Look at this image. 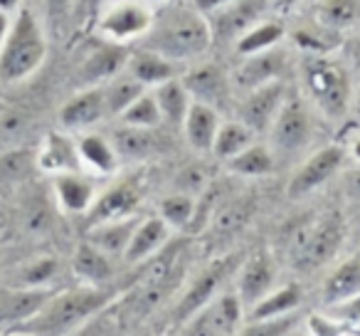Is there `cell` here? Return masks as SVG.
<instances>
[{
  "label": "cell",
  "instance_id": "29",
  "mask_svg": "<svg viewBox=\"0 0 360 336\" xmlns=\"http://www.w3.org/2000/svg\"><path fill=\"white\" fill-rule=\"evenodd\" d=\"M360 18V0H323L316 11V23L330 32L348 30Z\"/></svg>",
  "mask_w": 360,
  "mask_h": 336
},
{
  "label": "cell",
  "instance_id": "46",
  "mask_svg": "<svg viewBox=\"0 0 360 336\" xmlns=\"http://www.w3.org/2000/svg\"><path fill=\"white\" fill-rule=\"evenodd\" d=\"M18 6H20V0H0V11H3V13L15 11Z\"/></svg>",
  "mask_w": 360,
  "mask_h": 336
},
{
  "label": "cell",
  "instance_id": "30",
  "mask_svg": "<svg viewBox=\"0 0 360 336\" xmlns=\"http://www.w3.org/2000/svg\"><path fill=\"white\" fill-rule=\"evenodd\" d=\"M255 144V131L247 129L242 121H227V124H220L215 136V144H212V154L217 158H235L237 154H242L245 149Z\"/></svg>",
  "mask_w": 360,
  "mask_h": 336
},
{
  "label": "cell",
  "instance_id": "22",
  "mask_svg": "<svg viewBox=\"0 0 360 336\" xmlns=\"http://www.w3.org/2000/svg\"><path fill=\"white\" fill-rule=\"evenodd\" d=\"M139 220L136 218H124V220H111V223H99L91 225L89 230V242L94 247H99L104 255H124L129 240L134 235Z\"/></svg>",
  "mask_w": 360,
  "mask_h": 336
},
{
  "label": "cell",
  "instance_id": "11",
  "mask_svg": "<svg viewBox=\"0 0 360 336\" xmlns=\"http://www.w3.org/2000/svg\"><path fill=\"white\" fill-rule=\"evenodd\" d=\"M262 11H264V0H232L225 8L212 13V37H240L242 32H247L262 20Z\"/></svg>",
  "mask_w": 360,
  "mask_h": 336
},
{
  "label": "cell",
  "instance_id": "38",
  "mask_svg": "<svg viewBox=\"0 0 360 336\" xmlns=\"http://www.w3.org/2000/svg\"><path fill=\"white\" fill-rule=\"evenodd\" d=\"M195 216V201L188 193H173L160 203V218L168 228H186Z\"/></svg>",
  "mask_w": 360,
  "mask_h": 336
},
{
  "label": "cell",
  "instance_id": "32",
  "mask_svg": "<svg viewBox=\"0 0 360 336\" xmlns=\"http://www.w3.org/2000/svg\"><path fill=\"white\" fill-rule=\"evenodd\" d=\"M146 92V87L141 82H136L131 75L116 77L111 80L109 87H104V101H106V114L121 116L141 94Z\"/></svg>",
  "mask_w": 360,
  "mask_h": 336
},
{
  "label": "cell",
  "instance_id": "20",
  "mask_svg": "<svg viewBox=\"0 0 360 336\" xmlns=\"http://www.w3.org/2000/svg\"><path fill=\"white\" fill-rule=\"evenodd\" d=\"M170 228L165 225L163 218H148V220L139 223L129 240V247H126V260L129 262H141L146 257H150L153 252H158L160 247L168 240Z\"/></svg>",
  "mask_w": 360,
  "mask_h": 336
},
{
  "label": "cell",
  "instance_id": "43",
  "mask_svg": "<svg viewBox=\"0 0 360 336\" xmlns=\"http://www.w3.org/2000/svg\"><path fill=\"white\" fill-rule=\"evenodd\" d=\"M72 8H75V0H45V11L47 18L55 27L65 25V20L70 18Z\"/></svg>",
  "mask_w": 360,
  "mask_h": 336
},
{
  "label": "cell",
  "instance_id": "3",
  "mask_svg": "<svg viewBox=\"0 0 360 336\" xmlns=\"http://www.w3.org/2000/svg\"><path fill=\"white\" fill-rule=\"evenodd\" d=\"M106 301H109V294L101 290H72L55 297V299L50 297L35 316L22 321V326H25V331H32V334L67 336L82 321L89 319L94 311H99Z\"/></svg>",
  "mask_w": 360,
  "mask_h": 336
},
{
  "label": "cell",
  "instance_id": "31",
  "mask_svg": "<svg viewBox=\"0 0 360 336\" xmlns=\"http://www.w3.org/2000/svg\"><path fill=\"white\" fill-rule=\"evenodd\" d=\"M77 154H79L82 161H86V163L99 173L114 171L116 163H119V156H116L111 141L96 134H86L84 139L79 141V146H77Z\"/></svg>",
  "mask_w": 360,
  "mask_h": 336
},
{
  "label": "cell",
  "instance_id": "12",
  "mask_svg": "<svg viewBox=\"0 0 360 336\" xmlns=\"http://www.w3.org/2000/svg\"><path fill=\"white\" fill-rule=\"evenodd\" d=\"M139 201H141V191L134 181L116 183L114 188H109V191L91 206L89 223L91 225H99V223L134 218V211H136V206H139Z\"/></svg>",
  "mask_w": 360,
  "mask_h": 336
},
{
  "label": "cell",
  "instance_id": "42",
  "mask_svg": "<svg viewBox=\"0 0 360 336\" xmlns=\"http://www.w3.org/2000/svg\"><path fill=\"white\" fill-rule=\"evenodd\" d=\"M207 183L205 173L200 171V168H188V171H183L178 176V193H188V196H193V193L202 191Z\"/></svg>",
  "mask_w": 360,
  "mask_h": 336
},
{
  "label": "cell",
  "instance_id": "14",
  "mask_svg": "<svg viewBox=\"0 0 360 336\" xmlns=\"http://www.w3.org/2000/svg\"><path fill=\"white\" fill-rule=\"evenodd\" d=\"M183 87L188 89L193 101H200V104H207L212 109L227 99V77L215 65H202L188 72V77L183 80Z\"/></svg>",
  "mask_w": 360,
  "mask_h": 336
},
{
  "label": "cell",
  "instance_id": "2",
  "mask_svg": "<svg viewBox=\"0 0 360 336\" xmlns=\"http://www.w3.org/2000/svg\"><path fill=\"white\" fill-rule=\"evenodd\" d=\"M47 40L40 20L30 8H20L0 47V80L20 82L45 62Z\"/></svg>",
  "mask_w": 360,
  "mask_h": 336
},
{
  "label": "cell",
  "instance_id": "34",
  "mask_svg": "<svg viewBox=\"0 0 360 336\" xmlns=\"http://www.w3.org/2000/svg\"><path fill=\"white\" fill-rule=\"evenodd\" d=\"M50 299L45 290H22V292H13L11 297L3 304V314L8 316L11 321H27L30 316H35L37 311L45 306V301Z\"/></svg>",
  "mask_w": 360,
  "mask_h": 336
},
{
  "label": "cell",
  "instance_id": "24",
  "mask_svg": "<svg viewBox=\"0 0 360 336\" xmlns=\"http://www.w3.org/2000/svg\"><path fill=\"white\" fill-rule=\"evenodd\" d=\"M153 99H155V104H158L163 121H168V124H183V119H186L188 109H191V101H193L188 89L183 87V82H178V80H168L155 87Z\"/></svg>",
  "mask_w": 360,
  "mask_h": 336
},
{
  "label": "cell",
  "instance_id": "21",
  "mask_svg": "<svg viewBox=\"0 0 360 336\" xmlns=\"http://www.w3.org/2000/svg\"><path fill=\"white\" fill-rule=\"evenodd\" d=\"M225 267H227L225 262H220V265L205 270L195 282H193V287L186 292L183 301H180L178 309H175V319L183 321V319H188V316L195 314V311H200L202 306H207V301L212 299L217 285H220L222 275H225Z\"/></svg>",
  "mask_w": 360,
  "mask_h": 336
},
{
  "label": "cell",
  "instance_id": "49",
  "mask_svg": "<svg viewBox=\"0 0 360 336\" xmlns=\"http://www.w3.org/2000/svg\"><path fill=\"white\" fill-rule=\"evenodd\" d=\"M355 111H358V116H360V97H358V101H355Z\"/></svg>",
  "mask_w": 360,
  "mask_h": 336
},
{
  "label": "cell",
  "instance_id": "47",
  "mask_svg": "<svg viewBox=\"0 0 360 336\" xmlns=\"http://www.w3.org/2000/svg\"><path fill=\"white\" fill-rule=\"evenodd\" d=\"M353 154H355V158H358V161H360V139H358V141H355V146H353Z\"/></svg>",
  "mask_w": 360,
  "mask_h": 336
},
{
  "label": "cell",
  "instance_id": "39",
  "mask_svg": "<svg viewBox=\"0 0 360 336\" xmlns=\"http://www.w3.org/2000/svg\"><path fill=\"white\" fill-rule=\"evenodd\" d=\"M57 272V262L52 257H45V260H37V262H30L27 267H22V275L18 277L22 287L27 290H40L45 282H50Z\"/></svg>",
  "mask_w": 360,
  "mask_h": 336
},
{
  "label": "cell",
  "instance_id": "37",
  "mask_svg": "<svg viewBox=\"0 0 360 336\" xmlns=\"http://www.w3.org/2000/svg\"><path fill=\"white\" fill-rule=\"evenodd\" d=\"M121 121H124L126 126H136V129H155V126L163 121V116H160V109H158V104H155L153 94L143 92V94L121 114Z\"/></svg>",
  "mask_w": 360,
  "mask_h": 336
},
{
  "label": "cell",
  "instance_id": "33",
  "mask_svg": "<svg viewBox=\"0 0 360 336\" xmlns=\"http://www.w3.org/2000/svg\"><path fill=\"white\" fill-rule=\"evenodd\" d=\"M230 163V171H235L237 176H266L274 168V156L266 146L262 144H252L250 149H245L242 154H237L235 158L227 161Z\"/></svg>",
  "mask_w": 360,
  "mask_h": 336
},
{
  "label": "cell",
  "instance_id": "15",
  "mask_svg": "<svg viewBox=\"0 0 360 336\" xmlns=\"http://www.w3.org/2000/svg\"><path fill=\"white\" fill-rule=\"evenodd\" d=\"M104 116H106V101L101 87L77 94L60 111V119L67 129H86V126H94Z\"/></svg>",
  "mask_w": 360,
  "mask_h": 336
},
{
  "label": "cell",
  "instance_id": "19",
  "mask_svg": "<svg viewBox=\"0 0 360 336\" xmlns=\"http://www.w3.org/2000/svg\"><path fill=\"white\" fill-rule=\"evenodd\" d=\"M129 75L143 87H158L168 80H175V62L143 47L129 57Z\"/></svg>",
  "mask_w": 360,
  "mask_h": 336
},
{
  "label": "cell",
  "instance_id": "4",
  "mask_svg": "<svg viewBox=\"0 0 360 336\" xmlns=\"http://www.w3.org/2000/svg\"><path fill=\"white\" fill-rule=\"evenodd\" d=\"M306 89L326 116L340 119L350 106V80L340 65L326 55H311L304 62Z\"/></svg>",
  "mask_w": 360,
  "mask_h": 336
},
{
  "label": "cell",
  "instance_id": "7",
  "mask_svg": "<svg viewBox=\"0 0 360 336\" xmlns=\"http://www.w3.org/2000/svg\"><path fill=\"white\" fill-rule=\"evenodd\" d=\"M271 144L281 154H296L301 151L314 136V121L311 114L299 99H286L281 104L276 119L269 126Z\"/></svg>",
  "mask_w": 360,
  "mask_h": 336
},
{
  "label": "cell",
  "instance_id": "6",
  "mask_svg": "<svg viewBox=\"0 0 360 336\" xmlns=\"http://www.w3.org/2000/svg\"><path fill=\"white\" fill-rule=\"evenodd\" d=\"M155 11L148 6V0H119L104 13L99 23L101 35L109 42H131L143 37L153 25Z\"/></svg>",
  "mask_w": 360,
  "mask_h": 336
},
{
  "label": "cell",
  "instance_id": "28",
  "mask_svg": "<svg viewBox=\"0 0 360 336\" xmlns=\"http://www.w3.org/2000/svg\"><path fill=\"white\" fill-rule=\"evenodd\" d=\"M281 37H284V27H281L279 23L259 20L257 25H252L250 30L237 37V52H240L242 57L259 55V52L274 50Z\"/></svg>",
  "mask_w": 360,
  "mask_h": 336
},
{
  "label": "cell",
  "instance_id": "16",
  "mask_svg": "<svg viewBox=\"0 0 360 336\" xmlns=\"http://www.w3.org/2000/svg\"><path fill=\"white\" fill-rule=\"evenodd\" d=\"M183 129H186L188 144L195 151H212L217 129H220L217 109L200 104V101H191V109H188L186 119H183Z\"/></svg>",
  "mask_w": 360,
  "mask_h": 336
},
{
  "label": "cell",
  "instance_id": "44",
  "mask_svg": "<svg viewBox=\"0 0 360 336\" xmlns=\"http://www.w3.org/2000/svg\"><path fill=\"white\" fill-rule=\"evenodd\" d=\"M227 3H232V0H193V6H195L202 15H212V13H217L220 8H225Z\"/></svg>",
  "mask_w": 360,
  "mask_h": 336
},
{
  "label": "cell",
  "instance_id": "10",
  "mask_svg": "<svg viewBox=\"0 0 360 336\" xmlns=\"http://www.w3.org/2000/svg\"><path fill=\"white\" fill-rule=\"evenodd\" d=\"M240 299L232 294L220 297L212 304L202 306L193 319L191 329L183 336H232L237 321H240Z\"/></svg>",
  "mask_w": 360,
  "mask_h": 336
},
{
  "label": "cell",
  "instance_id": "23",
  "mask_svg": "<svg viewBox=\"0 0 360 336\" xmlns=\"http://www.w3.org/2000/svg\"><path fill=\"white\" fill-rule=\"evenodd\" d=\"M116 156L124 161H143L155 154V136L153 129H136V126H121L111 136Z\"/></svg>",
  "mask_w": 360,
  "mask_h": 336
},
{
  "label": "cell",
  "instance_id": "26",
  "mask_svg": "<svg viewBox=\"0 0 360 336\" xmlns=\"http://www.w3.org/2000/svg\"><path fill=\"white\" fill-rule=\"evenodd\" d=\"M360 294V252L338 267L326 282V301H345Z\"/></svg>",
  "mask_w": 360,
  "mask_h": 336
},
{
  "label": "cell",
  "instance_id": "17",
  "mask_svg": "<svg viewBox=\"0 0 360 336\" xmlns=\"http://www.w3.org/2000/svg\"><path fill=\"white\" fill-rule=\"evenodd\" d=\"M124 65H129V52L124 45L119 42H109L99 45L89 57L84 60L82 67V80L86 82H104V80H114Z\"/></svg>",
  "mask_w": 360,
  "mask_h": 336
},
{
  "label": "cell",
  "instance_id": "36",
  "mask_svg": "<svg viewBox=\"0 0 360 336\" xmlns=\"http://www.w3.org/2000/svg\"><path fill=\"white\" fill-rule=\"evenodd\" d=\"M77 161H79V154L65 136H50L45 154H42V166L45 168L60 173H75L77 166H79Z\"/></svg>",
  "mask_w": 360,
  "mask_h": 336
},
{
  "label": "cell",
  "instance_id": "5",
  "mask_svg": "<svg viewBox=\"0 0 360 336\" xmlns=\"http://www.w3.org/2000/svg\"><path fill=\"white\" fill-rule=\"evenodd\" d=\"M340 223L338 218H321V220L304 225L291 240V260L299 270L311 272L328 262L340 245Z\"/></svg>",
  "mask_w": 360,
  "mask_h": 336
},
{
  "label": "cell",
  "instance_id": "48",
  "mask_svg": "<svg viewBox=\"0 0 360 336\" xmlns=\"http://www.w3.org/2000/svg\"><path fill=\"white\" fill-rule=\"evenodd\" d=\"M294 3H299V0H281V6H294Z\"/></svg>",
  "mask_w": 360,
  "mask_h": 336
},
{
  "label": "cell",
  "instance_id": "25",
  "mask_svg": "<svg viewBox=\"0 0 360 336\" xmlns=\"http://www.w3.org/2000/svg\"><path fill=\"white\" fill-rule=\"evenodd\" d=\"M55 191L60 203L72 213H84L91 208L94 201V188L86 178L77 176V173H60L55 178Z\"/></svg>",
  "mask_w": 360,
  "mask_h": 336
},
{
  "label": "cell",
  "instance_id": "18",
  "mask_svg": "<svg viewBox=\"0 0 360 336\" xmlns=\"http://www.w3.org/2000/svg\"><path fill=\"white\" fill-rule=\"evenodd\" d=\"M274 285V267L271 260L259 252V255H252L247 260V265L242 267L240 277V299H245L247 304H257L259 299H264V294Z\"/></svg>",
  "mask_w": 360,
  "mask_h": 336
},
{
  "label": "cell",
  "instance_id": "8",
  "mask_svg": "<svg viewBox=\"0 0 360 336\" xmlns=\"http://www.w3.org/2000/svg\"><path fill=\"white\" fill-rule=\"evenodd\" d=\"M284 94L286 92L279 80L247 92V97L242 99V106H240V121L247 126V129L255 131V134L269 131L271 121L276 119L281 104L286 101Z\"/></svg>",
  "mask_w": 360,
  "mask_h": 336
},
{
  "label": "cell",
  "instance_id": "40",
  "mask_svg": "<svg viewBox=\"0 0 360 336\" xmlns=\"http://www.w3.org/2000/svg\"><path fill=\"white\" fill-rule=\"evenodd\" d=\"M250 213H252V203H245V201H237V203H230V206L220 208L215 216V230L217 232L237 230V228L247 223Z\"/></svg>",
  "mask_w": 360,
  "mask_h": 336
},
{
  "label": "cell",
  "instance_id": "35",
  "mask_svg": "<svg viewBox=\"0 0 360 336\" xmlns=\"http://www.w3.org/2000/svg\"><path fill=\"white\" fill-rule=\"evenodd\" d=\"M301 294L299 287L289 285L279 292H271L269 297L259 299L255 304V311H252V321H262V319H274V316H284L286 311H291L296 304H299Z\"/></svg>",
  "mask_w": 360,
  "mask_h": 336
},
{
  "label": "cell",
  "instance_id": "9",
  "mask_svg": "<svg viewBox=\"0 0 360 336\" xmlns=\"http://www.w3.org/2000/svg\"><path fill=\"white\" fill-rule=\"evenodd\" d=\"M340 163H343V149L340 146H326V149L316 151L299 171L294 173V178L289 183V196L301 198L306 193L316 191V188L323 186L338 171Z\"/></svg>",
  "mask_w": 360,
  "mask_h": 336
},
{
  "label": "cell",
  "instance_id": "13",
  "mask_svg": "<svg viewBox=\"0 0 360 336\" xmlns=\"http://www.w3.org/2000/svg\"><path fill=\"white\" fill-rule=\"evenodd\" d=\"M281 67H284V55L276 50H266V52H259V55H247L245 60H242V65L232 72V82H235L240 89L252 92V89H257V87L279 80Z\"/></svg>",
  "mask_w": 360,
  "mask_h": 336
},
{
  "label": "cell",
  "instance_id": "45",
  "mask_svg": "<svg viewBox=\"0 0 360 336\" xmlns=\"http://www.w3.org/2000/svg\"><path fill=\"white\" fill-rule=\"evenodd\" d=\"M8 30H11V18H8V13L0 11V47H3V42H6Z\"/></svg>",
  "mask_w": 360,
  "mask_h": 336
},
{
  "label": "cell",
  "instance_id": "27",
  "mask_svg": "<svg viewBox=\"0 0 360 336\" xmlns=\"http://www.w3.org/2000/svg\"><path fill=\"white\" fill-rule=\"evenodd\" d=\"M72 267L75 272L86 282H106L111 275H114V267H111V257L104 255L99 247H94L91 242H84V245L77 247L75 260H72Z\"/></svg>",
  "mask_w": 360,
  "mask_h": 336
},
{
  "label": "cell",
  "instance_id": "41",
  "mask_svg": "<svg viewBox=\"0 0 360 336\" xmlns=\"http://www.w3.org/2000/svg\"><path fill=\"white\" fill-rule=\"evenodd\" d=\"M294 326V316H274V319L252 321L240 331V336H284Z\"/></svg>",
  "mask_w": 360,
  "mask_h": 336
},
{
  "label": "cell",
  "instance_id": "1",
  "mask_svg": "<svg viewBox=\"0 0 360 336\" xmlns=\"http://www.w3.org/2000/svg\"><path fill=\"white\" fill-rule=\"evenodd\" d=\"M212 30L207 15H202L195 6L168 0L153 15V25L143 35L146 50L158 52L170 62L195 60L210 47Z\"/></svg>",
  "mask_w": 360,
  "mask_h": 336
}]
</instances>
